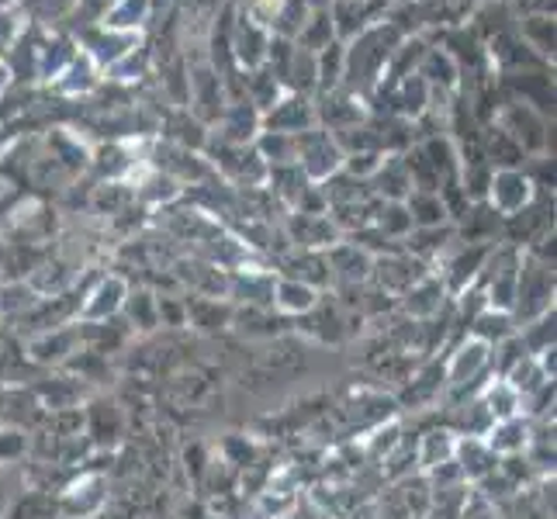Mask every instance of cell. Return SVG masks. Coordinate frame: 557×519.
I'll return each mask as SVG.
<instances>
[{"instance_id":"obj_1","label":"cell","mask_w":557,"mask_h":519,"mask_svg":"<svg viewBox=\"0 0 557 519\" xmlns=\"http://www.w3.org/2000/svg\"><path fill=\"white\" fill-rule=\"evenodd\" d=\"M406 32H401L392 17H381L371 22L368 28H360L350 42H343V90L357 94V98L371 101V94L381 87L384 73H388L398 46L406 42Z\"/></svg>"},{"instance_id":"obj_2","label":"cell","mask_w":557,"mask_h":519,"mask_svg":"<svg viewBox=\"0 0 557 519\" xmlns=\"http://www.w3.org/2000/svg\"><path fill=\"white\" fill-rule=\"evenodd\" d=\"M492 371V346L485 339H478L471 333L460 336L450 350H447V360H444V395L450 398H471L478 395V388L488 381Z\"/></svg>"},{"instance_id":"obj_3","label":"cell","mask_w":557,"mask_h":519,"mask_svg":"<svg viewBox=\"0 0 557 519\" xmlns=\"http://www.w3.org/2000/svg\"><path fill=\"white\" fill-rule=\"evenodd\" d=\"M492 125L503 128L506 136L523 149L527 160L547 157L550 146V119L547 111H541L536 104L523 101V98H506L492 111Z\"/></svg>"},{"instance_id":"obj_4","label":"cell","mask_w":557,"mask_h":519,"mask_svg":"<svg viewBox=\"0 0 557 519\" xmlns=\"http://www.w3.org/2000/svg\"><path fill=\"white\" fill-rule=\"evenodd\" d=\"M554 309V263L541 260L530 249H520V271H516V325L541 319Z\"/></svg>"},{"instance_id":"obj_5","label":"cell","mask_w":557,"mask_h":519,"mask_svg":"<svg viewBox=\"0 0 557 519\" xmlns=\"http://www.w3.org/2000/svg\"><path fill=\"white\" fill-rule=\"evenodd\" d=\"M225 104H228V84L219 76V70L208 60L190 66L187 70V98H184V111L190 119H198L211 132L215 122L222 119Z\"/></svg>"},{"instance_id":"obj_6","label":"cell","mask_w":557,"mask_h":519,"mask_svg":"<svg viewBox=\"0 0 557 519\" xmlns=\"http://www.w3.org/2000/svg\"><path fill=\"white\" fill-rule=\"evenodd\" d=\"M536 184H533V173L523 170V166H506V170H492V181H488V190H485V208L492 211L495 219H512L520 215L523 208H530L536 201ZM554 195V190H550Z\"/></svg>"},{"instance_id":"obj_7","label":"cell","mask_w":557,"mask_h":519,"mask_svg":"<svg viewBox=\"0 0 557 519\" xmlns=\"http://www.w3.org/2000/svg\"><path fill=\"white\" fill-rule=\"evenodd\" d=\"M274 35L267 25H260L257 17H249L233 4V25H228V55H233V66L246 73H257L267 66V52H271Z\"/></svg>"},{"instance_id":"obj_8","label":"cell","mask_w":557,"mask_h":519,"mask_svg":"<svg viewBox=\"0 0 557 519\" xmlns=\"http://www.w3.org/2000/svg\"><path fill=\"white\" fill-rule=\"evenodd\" d=\"M295 163H298V170L305 173V181H309V184H325L343 170V149H339L333 132H325V128L315 125V128L301 132V136H298Z\"/></svg>"},{"instance_id":"obj_9","label":"cell","mask_w":557,"mask_h":519,"mask_svg":"<svg viewBox=\"0 0 557 519\" xmlns=\"http://www.w3.org/2000/svg\"><path fill=\"white\" fill-rule=\"evenodd\" d=\"M128 292H132V281L125 274H101L84 292V298H81V305H76L73 319L84 322V325H101V322L119 319L122 309H125Z\"/></svg>"},{"instance_id":"obj_10","label":"cell","mask_w":557,"mask_h":519,"mask_svg":"<svg viewBox=\"0 0 557 519\" xmlns=\"http://www.w3.org/2000/svg\"><path fill=\"white\" fill-rule=\"evenodd\" d=\"M430 274V267L416 260L412 254H406L401 246L388 249V254H377L374 257V271H371V284L377 287V292L384 298L398 301L401 295L409 292L412 284H419L422 277Z\"/></svg>"},{"instance_id":"obj_11","label":"cell","mask_w":557,"mask_h":519,"mask_svg":"<svg viewBox=\"0 0 557 519\" xmlns=\"http://www.w3.org/2000/svg\"><path fill=\"white\" fill-rule=\"evenodd\" d=\"M81 350H84L81 322L49 325V330H38V333L25 343L28 360H32V363H42V368H63V363H70Z\"/></svg>"},{"instance_id":"obj_12","label":"cell","mask_w":557,"mask_h":519,"mask_svg":"<svg viewBox=\"0 0 557 519\" xmlns=\"http://www.w3.org/2000/svg\"><path fill=\"white\" fill-rule=\"evenodd\" d=\"M312 104H315V122H319V128L333 132V136H336V132L357 128V125H363V122L371 119V104L363 101V98H357V94L343 90V87L315 94Z\"/></svg>"},{"instance_id":"obj_13","label":"cell","mask_w":557,"mask_h":519,"mask_svg":"<svg viewBox=\"0 0 557 519\" xmlns=\"http://www.w3.org/2000/svg\"><path fill=\"white\" fill-rule=\"evenodd\" d=\"M281 233L287 239V249H319V254L343 239L336 222L325 211H319V215H312V211H287Z\"/></svg>"},{"instance_id":"obj_14","label":"cell","mask_w":557,"mask_h":519,"mask_svg":"<svg viewBox=\"0 0 557 519\" xmlns=\"http://www.w3.org/2000/svg\"><path fill=\"white\" fill-rule=\"evenodd\" d=\"M325 263H330V277L333 287H363L371 284V271H374V254L363 249L360 243L343 236L336 246L325 249Z\"/></svg>"},{"instance_id":"obj_15","label":"cell","mask_w":557,"mask_h":519,"mask_svg":"<svg viewBox=\"0 0 557 519\" xmlns=\"http://www.w3.org/2000/svg\"><path fill=\"white\" fill-rule=\"evenodd\" d=\"M108 506V478L98 471L81 474L60 492V516L63 519H94Z\"/></svg>"},{"instance_id":"obj_16","label":"cell","mask_w":557,"mask_h":519,"mask_svg":"<svg viewBox=\"0 0 557 519\" xmlns=\"http://www.w3.org/2000/svg\"><path fill=\"white\" fill-rule=\"evenodd\" d=\"M450 305H454V298L447 292V284L440 281L433 271L398 298V309H401V316H406L409 322H433L440 316H447Z\"/></svg>"},{"instance_id":"obj_17","label":"cell","mask_w":557,"mask_h":519,"mask_svg":"<svg viewBox=\"0 0 557 519\" xmlns=\"http://www.w3.org/2000/svg\"><path fill=\"white\" fill-rule=\"evenodd\" d=\"M260 128H263V114L246 98H233L225 104L215 128H211V136H215L219 143H228V146H253Z\"/></svg>"},{"instance_id":"obj_18","label":"cell","mask_w":557,"mask_h":519,"mask_svg":"<svg viewBox=\"0 0 557 519\" xmlns=\"http://www.w3.org/2000/svg\"><path fill=\"white\" fill-rule=\"evenodd\" d=\"M315 104L312 98H301V94H284V98L263 111V128L267 132H284V136H301V132L315 128Z\"/></svg>"},{"instance_id":"obj_19","label":"cell","mask_w":557,"mask_h":519,"mask_svg":"<svg viewBox=\"0 0 557 519\" xmlns=\"http://www.w3.org/2000/svg\"><path fill=\"white\" fill-rule=\"evenodd\" d=\"M368 187L377 201H406L412 195V173L406 163V152H384V160L374 170Z\"/></svg>"},{"instance_id":"obj_20","label":"cell","mask_w":557,"mask_h":519,"mask_svg":"<svg viewBox=\"0 0 557 519\" xmlns=\"http://www.w3.org/2000/svg\"><path fill=\"white\" fill-rule=\"evenodd\" d=\"M454 465L465 478V485L478 489L498 471V457L488 450V444L482 436H457V450H454Z\"/></svg>"},{"instance_id":"obj_21","label":"cell","mask_w":557,"mask_h":519,"mask_svg":"<svg viewBox=\"0 0 557 519\" xmlns=\"http://www.w3.org/2000/svg\"><path fill=\"white\" fill-rule=\"evenodd\" d=\"M101 84H104L101 70L94 66L84 52H76L73 60L63 66V73L55 76V81H52L49 87H52V94H60V98H73V101H81V98H90L94 90H101Z\"/></svg>"},{"instance_id":"obj_22","label":"cell","mask_w":557,"mask_h":519,"mask_svg":"<svg viewBox=\"0 0 557 519\" xmlns=\"http://www.w3.org/2000/svg\"><path fill=\"white\" fill-rule=\"evenodd\" d=\"M322 301V292H315L312 284H301L295 277H281L277 274V284H274V301L271 309L281 316V319H305L315 305Z\"/></svg>"},{"instance_id":"obj_23","label":"cell","mask_w":557,"mask_h":519,"mask_svg":"<svg viewBox=\"0 0 557 519\" xmlns=\"http://www.w3.org/2000/svg\"><path fill=\"white\" fill-rule=\"evenodd\" d=\"M530 436H533V419L527 416H512V419H503V422H492L488 433L482 436L488 450L503 460V457H516V454H523L527 444H530Z\"/></svg>"},{"instance_id":"obj_24","label":"cell","mask_w":557,"mask_h":519,"mask_svg":"<svg viewBox=\"0 0 557 519\" xmlns=\"http://www.w3.org/2000/svg\"><path fill=\"white\" fill-rule=\"evenodd\" d=\"M457 450V433L450 427H433L416 436V471L426 474L440 465H450Z\"/></svg>"},{"instance_id":"obj_25","label":"cell","mask_w":557,"mask_h":519,"mask_svg":"<svg viewBox=\"0 0 557 519\" xmlns=\"http://www.w3.org/2000/svg\"><path fill=\"white\" fill-rule=\"evenodd\" d=\"M482 401V409L488 412L492 422H503V419H512V416H523V398L516 395L512 384L503 378V374H488V381L478 388L474 395Z\"/></svg>"},{"instance_id":"obj_26","label":"cell","mask_w":557,"mask_h":519,"mask_svg":"<svg viewBox=\"0 0 557 519\" xmlns=\"http://www.w3.org/2000/svg\"><path fill=\"white\" fill-rule=\"evenodd\" d=\"M132 336H149L160 330V309H157V292L149 287H132L125 298V309L119 316Z\"/></svg>"},{"instance_id":"obj_27","label":"cell","mask_w":557,"mask_h":519,"mask_svg":"<svg viewBox=\"0 0 557 519\" xmlns=\"http://www.w3.org/2000/svg\"><path fill=\"white\" fill-rule=\"evenodd\" d=\"M90 166L101 173V181L104 184H122L132 170L139 166V160H136V149H132L128 143H122V139H108L98 152L90 157Z\"/></svg>"},{"instance_id":"obj_28","label":"cell","mask_w":557,"mask_h":519,"mask_svg":"<svg viewBox=\"0 0 557 519\" xmlns=\"http://www.w3.org/2000/svg\"><path fill=\"white\" fill-rule=\"evenodd\" d=\"M412 219V228H430V225H447L450 211L440 198V190H412V195L401 201Z\"/></svg>"},{"instance_id":"obj_29","label":"cell","mask_w":557,"mask_h":519,"mask_svg":"<svg viewBox=\"0 0 557 519\" xmlns=\"http://www.w3.org/2000/svg\"><path fill=\"white\" fill-rule=\"evenodd\" d=\"M152 17V0H114L108 8V14L101 17L104 28H114V32H136Z\"/></svg>"},{"instance_id":"obj_30","label":"cell","mask_w":557,"mask_h":519,"mask_svg":"<svg viewBox=\"0 0 557 519\" xmlns=\"http://www.w3.org/2000/svg\"><path fill=\"white\" fill-rule=\"evenodd\" d=\"M253 149L260 152V160L271 166H287L298 157V136H284V132H267L260 128V136L253 139Z\"/></svg>"},{"instance_id":"obj_31","label":"cell","mask_w":557,"mask_h":519,"mask_svg":"<svg viewBox=\"0 0 557 519\" xmlns=\"http://www.w3.org/2000/svg\"><path fill=\"white\" fill-rule=\"evenodd\" d=\"M516 319L509 312H495V309H485L482 316H474V322L468 325V333L478 336V339H485L488 346H498V343H506L516 336Z\"/></svg>"},{"instance_id":"obj_32","label":"cell","mask_w":557,"mask_h":519,"mask_svg":"<svg viewBox=\"0 0 557 519\" xmlns=\"http://www.w3.org/2000/svg\"><path fill=\"white\" fill-rule=\"evenodd\" d=\"M333 42H339V38H336V25H333V14L330 11H312V17L305 22V28L295 38L298 49H309L315 55L322 49H330Z\"/></svg>"},{"instance_id":"obj_33","label":"cell","mask_w":557,"mask_h":519,"mask_svg":"<svg viewBox=\"0 0 557 519\" xmlns=\"http://www.w3.org/2000/svg\"><path fill=\"white\" fill-rule=\"evenodd\" d=\"M38 301L42 298L32 292L28 281H0V316L4 319L32 312Z\"/></svg>"},{"instance_id":"obj_34","label":"cell","mask_w":557,"mask_h":519,"mask_svg":"<svg viewBox=\"0 0 557 519\" xmlns=\"http://www.w3.org/2000/svg\"><path fill=\"white\" fill-rule=\"evenodd\" d=\"M25 25H28V17H25V11H22V8H14V11H0V63H4V55L14 49L17 35L25 32Z\"/></svg>"},{"instance_id":"obj_35","label":"cell","mask_w":557,"mask_h":519,"mask_svg":"<svg viewBox=\"0 0 557 519\" xmlns=\"http://www.w3.org/2000/svg\"><path fill=\"white\" fill-rule=\"evenodd\" d=\"M281 4H284V0H243L239 11H246L249 17H257L260 25L271 28V22H274V14L281 11Z\"/></svg>"},{"instance_id":"obj_36","label":"cell","mask_w":557,"mask_h":519,"mask_svg":"<svg viewBox=\"0 0 557 519\" xmlns=\"http://www.w3.org/2000/svg\"><path fill=\"white\" fill-rule=\"evenodd\" d=\"M305 4H309L312 11H330V8H333V0H305Z\"/></svg>"},{"instance_id":"obj_37","label":"cell","mask_w":557,"mask_h":519,"mask_svg":"<svg viewBox=\"0 0 557 519\" xmlns=\"http://www.w3.org/2000/svg\"><path fill=\"white\" fill-rule=\"evenodd\" d=\"M14 8H22V0H0V11H14Z\"/></svg>"},{"instance_id":"obj_38","label":"cell","mask_w":557,"mask_h":519,"mask_svg":"<svg viewBox=\"0 0 557 519\" xmlns=\"http://www.w3.org/2000/svg\"><path fill=\"white\" fill-rule=\"evenodd\" d=\"M495 519H503V516H498V512H495Z\"/></svg>"}]
</instances>
